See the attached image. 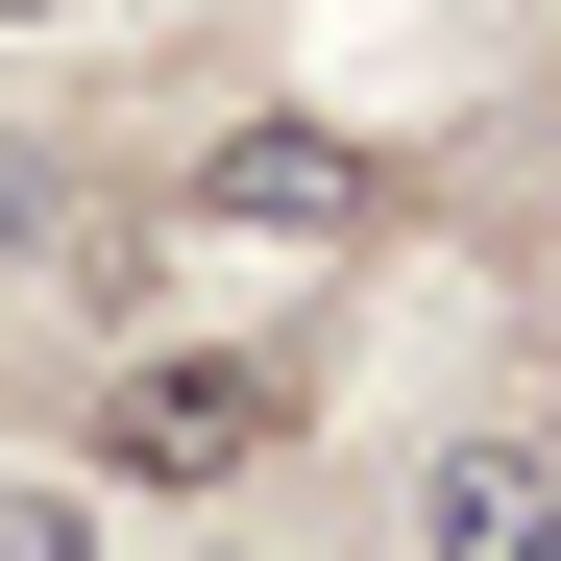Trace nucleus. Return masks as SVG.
I'll use <instances>...</instances> for the list:
<instances>
[{"mask_svg": "<svg viewBox=\"0 0 561 561\" xmlns=\"http://www.w3.org/2000/svg\"><path fill=\"white\" fill-rule=\"evenodd\" d=\"M0 561H99V537H73V489H0Z\"/></svg>", "mask_w": 561, "mask_h": 561, "instance_id": "nucleus-5", "label": "nucleus"}, {"mask_svg": "<svg viewBox=\"0 0 561 561\" xmlns=\"http://www.w3.org/2000/svg\"><path fill=\"white\" fill-rule=\"evenodd\" d=\"M73 220H99V171H73L49 123H0V268H73Z\"/></svg>", "mask_w": 561, "mask_h": 561, "instance_id": "nucleus-4", "label": "nucleus"}, {"mask_svg": "<svg viewBox=\"0 0 561 561\" xmlns=\"http://www.w3.org/2000/svg\"><path fill=\"white\" fill-rule=\"evenodd\" d=\"M415 561H561V463L513 439V415H463V439H415Z\"/></svg>", "mask_w": 561, "mask_h": 561, "instance_id": "nucleus-2", "label": "nucleus"}, {"mask_svg": "<svg viewBox=\"0 0 561 561\" xmlns=\"http://www.w3.org/2000/svg\"><path fill=\"white\" fill-rule=\"evenodd\" d=\"M537 463H561V391H537Z\"/></svg>", "mask_w": 561, "mask_h": 561, "instance_id": "nucleus-7", "label": "nucleus"}, {"mask_svg": "<svg viewBox=\"0 0 561 561\" xmlns=\"http://www.w3.org/2000/svg\"><path fill=\"white\" fill-rule=\"evenodd\" d=\"M0 25H123V0H0Z\"/></svg>", "mask_w": 561, "mask_h": 561, "instance_id": "nucleus-6", "label": "nucleus"}, {"mask_svg": "<svg viewBox=\"0 0 561 561\" xmlns=\"http://www.w3.org/2000/svg\"><path fill=\"white\" fill-rule=\"evenodd\" d=\"M196 220H244V244H342V220H366V147H342V123H220Z\"/></svg>", "mask_w": 561, "mask_h": 561, "instance_id": "nucleus-3", "label": "nucleus"}, {"mask_svg": "<svg viewBox=\"0 0 561 561\" xmlns=\"http://www.w3.org/2000/svg\"><path fill=\"white\" fill-rule=\"evenodd\" d=\"M318 439V366L294 342H147L99 415H73V463L99 489H147V513H196V489H244V463H294Z\"/></svg>", "mask_w": 561, "mask_h": 561, "instance_id": "nucleus-1", "label": "nucleus"}]
</instances>
